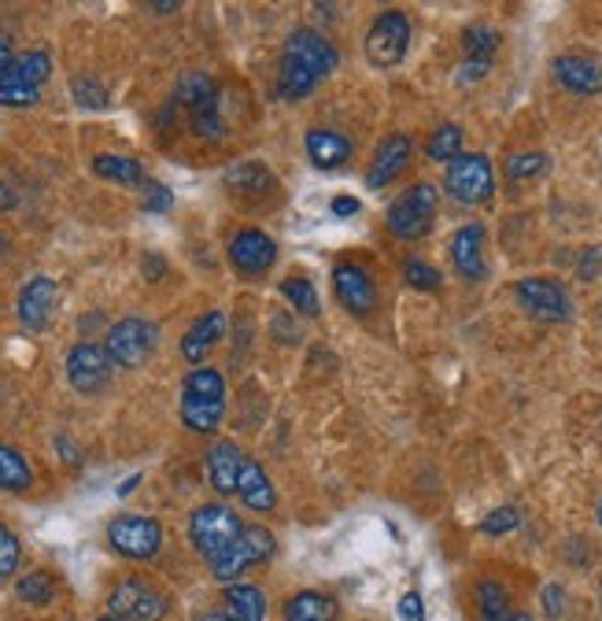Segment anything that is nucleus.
<instances>
[{
	"mask_svg": "<svg viewBox=\"0 0 602 621\" xmlns=\"http://www.w3.org/2000/svg\"><path fill=\"white\" fill-rule=\"evenodd\" d=\"M330 212H333L336 218H352V215L363 212V204H358L355 196H336L333 204H330Z\"/></svg>",
	"mask_w": 602,
	"mask_h": 621,
	"instance_id": "obj_45",
	"label": "nucleus"
},
{
	"mask_svg": "<svg viewBox=\"0 0 602 621\" xmlns=\"http://www.w3.org/2000/svg\"><path fill=\"white\" fill-rule=\"evenodd\" d=\"M281 292H284V300H289L300 314H308V319H314V314L322 311L319 292H314L311 281H303V278H289V281H281Z\"/></svg>",
	"mask_w": 602,
	"mask_h": 621,
	"instance_id": "obj_33",
	"label": "nucleus"
},
{
	"mask_svg": "<svg viewBox=\"0 0 602 621\" xmlns=\"http://www.w3.org/2000/svg\"><path fill=\"white\" fill-rule=\"evenodd\" d=\"M492 71V63H481V60H466L459 67V82H481L484 75Z\"/></svg>",
	"mask_w": 602,
	"mask_h": 621,
	"instance_id": "obj_44",
	"label": "nucleus"
},
{
	"mask_svg": "<svg viewBox=\"0 0 602 621\" xmlns=\"http://www.w3.org/2000/svg\"><path fill=\"white\" fill-rule=\"evenodd\" d=\"M226 415V377L211 366L189 371L182 385V422L193 433H215Z\"/></svg>",
	"mask_w": 602,
	"mask_h": 621,
	"instance_id": "obj_2",
	"label": "nucleus"
},
{
	"mask_svg": "<svg viewBox=\"0 0 602 621\" xmlns=\"http://www.w3.org/2000/svg\"><path fill=\"white\" fill-rule=\"evenodd\" d=\"M15 204H19V193H15L12 185H4V182H0V212H12Z\"/></svg>",
	"mask_w": 602,
	"mask_h": 621,
	"instance_id": "obj_47",
	"label": "nucleus"
},
{
	"mask_svg": "<svg viewBox=\"0 0 602 621\" xmlns=\"http://www.w3.org/2000/svg\"><path fill=\"white\" fill-rule=\"evenodd\" d=\"M100 621H119V618H115V614H104Z\"/></svg>",
	"mask_w": 602,
	"mask_h": 621,
	"instance_id": "obj_54",
	"label": "nucleus"
},
{
	"mask_svg": "<svg viewBox=\"0 0 602 621\" xmlns=\"http://www.w3.org/2000/svg\"><path fill=\"white\" fill-rule=\"evenodd\" d=\"M155 344H160V330H155L152 322L148 319H122L108 330V344H104V352H108L111 366H126V371H133V366H141L148 355L155 352Z\"/></svg>",
	"mask_w": 602,
	"mask_h": 621,
	"instance_id": "obj_6",
	"label": "nucleus"
},
{
	"mask_svg": "<svg viewBox=\"0 0 602 621\" xmlns=\"http://www.w3.org/2000/svg\"><path fill=\"white\" fill-rule=\"evenodd\" d=\"M67 382L78 388V393H100V388L111 382L108 352L93 341L74 344L71 355H67Z\"/></svg>",
	"mask_w": 602,
	"mask_h": 621,
	"instance_id": "obj_11",
	"label": "nucleus"
},
{
	"mask_svg": "<svg viewBox=\"0 0 602 621\" xmlns=\"http://www.w3.org/2000/svg\"><path fill=\"white\" fill-rule=\"evenodd\" d=\"M222 182H226L229 189H245V193H256L259 185L262 189L270 185V174H267V167H262V163H237V167H229Z\"/></svg>",
	"mask_w": 602,
	"mask_h": 621,
	"instance_id": "obj_34",
	"label": "nucleus"
},
{
	"mask_svg": "<svg viewBox=\"0 0 602 621\" xmlns=\"http://www.w3.org/2000/svg\"><path fill=\"white\" fill-rule=\"evenodd\" d=\"M207 566H211V574H215V577H218V581H222V585H234V581H237V577H240V574H245V570H248V566H251V552H248L245 536H237V540H234V544H229V547H226V552H222V555H218V559H211Z\"/></svg>",
	"mask_w": 602,
	"mask_h": 621,
	"instance_id": "obj_27",
	"label": "nucleus"
},
{
	"mask_svg": "<svg viewBox=\"0 0 602 621\" xmlns=\"http://www.w3.org/2000/svg\"><path fill=\"white\" fill-rule=\"evenodd\" d=\"M399 621H426V607H421L418 592H407L399 599Z\"/></svg>",
	"mask_w": 602,
	"mask_h": 621,
	"instance_id": "obj_43",
	"label": "nucleus"
},
{
	"mask_svg": "<svg viewBox=\"0 0 602 621\" xmlns=\"http://www.w3.org/2000/svg\"><path fill=\"white\" fill-rule=\"evenodd\" d=\"M404 278H407L415 289H426V292L440 289V270L429 267L426 259H415V256H410V259L404 263Z\"/></svg>",
	"mask_w": 602,
	"mask_h": 621,
	"instance_id": "obj_39",
	"label": "nucleus"
},
{
	"mask_svg": "<svg viewBox=\"0 0 602 621\" xmlns=\"http://www.w3.org/2000/svg\"><path fill=\"white\" fill-rule=\"evenodd\" d=\"M514 292H517V303L540 322H569V314H573L569 292L551 278H522Z\"/></svg>",
	"mask_w": 602,
	"mask_h": 621,
	"instance_id": "obj_10",
	"label": "nucleus"
},
{
	"mask_svg": "<svg viewBox=\"0 0 602 621\" xmlns=\"http://www.w3.org/2000/svg\"><path fill=\"white\" fill-rule=\"evenodd\" d=\"M410 156H415V141H410L407 133L385 137L381 149H377V156H374V167H369V174H366V185L369 189H381L388 182H396V178L407 171Z\"/></svg>",
	"mask_w": 602,
	"mask_h": 621,
	"instance_id": "obj_15",
	"label": "nucleus"
},
{
	"mask_svg": "<svg viewBox=\"0 0 602 621\" xmlns=\"http://www.w3.org/2000/svg\"><path fill=\"white\" fill-rule=\"evenodd\" d=\"M336 71V49L325 41L319 30L300 26L284 41L281 56V93L289 100H303L308 93L319 89L322 78Z\"/></svg>",
	"mask_w": 602,
	"mask_h": 621,
	"instance_id": "obj_1",
	"label": "nucleus"
},
{
	"mask_svg": "<svg viewBox=\"0 0 602 621\" xmlns=\"http://www.w3.org/2000/svg\"><path fill=\"white\" fill-rule=\"evenodd\" d=\"M229 259H234V267L240 274H267L273 267V259H278V245L262 234V229H240L234 237V245H229Z\"/></svg>",
	"mask_w": 602,
	"mask_h": 621,
	"instance_id": "obj_14",
	"label": "nucleus"
},
{
	"mask_svg": "<svg viewBox=\"0 0 602 621\" xmlns=\"http://www.w3.org/2000/svg\"><path fill=\"white\" fill-rule=\"evenodd\" d=\"M222 336H226V311H207L204 319H196V322L185 330V336H182V355H185V360L193 363V366L204 363L207 355H211V349H215Z\"/></svg>",
	"mask_w": 602,
	"mask_h": 621,
	"instance_id": "obj_20",
	"label": "nucleus"
},
{
	"mask_svg": "<svg viewBox=\"0 0 602 621\" xmlns=\"http://www.w3.org/2000/svg\"><path fill=\"white\" fill-rule=\"evenodd\" d=\"M108 607L119 621H163L166 618L163 592H155L141 577H126L122 585H115V592L108 596Z\"/></svg>",
	"mask_w": 602,
	"mask_h": 621,
	"instance_id": "obj_9",
	"label": "nucleus"
},
{
	"mask_svg": "<svg viewBox=\"0 0 602 621\" xmlns=\"http://www.w3.org/2000/svg\"><path fill=\"white\" fill-rule=\"evenodd\" d=\"M240 533H245V525H240V518L226 503H204V507H196L193 518H189V540H193V547L200 552V559H207V563L218 559Z\"/></svg>",
	"mask_w": 602,
	"mask_h": 621,
	"instance_id": "obj_3",
	"label": "nucleus"
},
{
	"mask_svg": "<svg viewBox=\"0 0 602 621\" xmlns=\"http://www.w3.org/2000/svg\"><path fill=\"white\" fill-rule=\"evenodd\" d=\"M426 152H429L432 163H451V160H459V156H462V130H459V126H451V122L440 126V130L429 137Z\"/></svg>",
	"mask_w": 602,
	"mask_h": 621,
	"instance_id": "obj_31",
	"label": "nucleus"
},
{
	"mask_svg": "<svg viewBox=\"0 0 602 621\" xmlns=\"http://www.w3.org/2000/svg\"><path fill=\"white\" fill-rule=\"evenodd\" d=\"M19 599L30 607H49L52 603V596H56V581H52V574L45 570H34V574H26V577H19Z\"/></svg>",
	"mask_w": 602,
	"mask_h": 621,
	"instance_id": "obj_30",
	"label": "nucleus"
},
{
	"mask_svg": "<svg viewBox=\"0 0 602 621\" xmlns=\"http://www.w3.org/2000/svg\"><path fill=\"white\" fill-rule=\"evenodd\" d=\"M308 160L319 167V171H336L352 160V141L336 130H311L308 133Z\"/></svg>",
	"mask_w": 602,
	"mask_h": 621,
	"instance_id": "obj_21",
	"label": "nucleus"
},
{
	"mask_svg": "<svg viewBox=\"0 0 602 621\" xmlns=\"http://www.w3.org/2000/svg\"><path fill=\"white\" fill-rule=\"evenodd\" d=\"M93 171L100 178H108V182H119V185H141L144 182V167L133 160V156H97L93 160Z\"/></svg>",
	"mask_w": 602,
	"mask_h": 621,
	"instance_id": "obj_26",
	"label": "nucleus"
},
{
	"mask_svg": "<svg viewBox=\"0 0 602 621\" xmlns=\"http://www.w3.org/2000/svg\"><path fill=\"white\" fill-rule=\"evenodd\" d=\"M30 485H34V473H30V462L23 459V451L0 445V489L26 492Z\"/></svg>",
	"mask_w": 602,
	"mask_h": 621,
	"instance_id": "obj_25",
	"label": "nucleus"
},
{
	"mask_svg": "<svg viewBox=\"0 0 602 621\" xmlns=\"http://www.w3.org/2000/svg\"><path fill=\"white\" fill-rule=\"evenodd\" d=\"M599 525H602V503H599Z\"/></svg>",
	"mask_w": 602,
	"mask_h": 621,
	"instance_id": "obj_55",
	"label": "nucleus"
},
{
	"mask_svg": "<svg viewBox=\"0 0 602 621\" xmlns=\"http://www.w3.org/2000/svg\"><path fill=\"white\" fill-rule=\"evenodd\" d=\"M462 49H466V60L492 63L495 49H499V30H492V26H470L466 34H462Z\"/></svg>",
	"mask_w": 602,
	"mask_h": 621,
	"instance_id": "obj_32",
	"label": "nucleus"
},
{
	"mask_svg": "<svg viewBox=\"0 0 602 621\" xmlns=\"http://www.w3.org/2000/svg\"><path fill=\"white\" fill-rule=\"evenodd\" d=\"M196 621H229V618L222 614V610H207V614H200Z\"/></svg>",
	"mask_w": 602,
	"mask_h": 621,
	"instance_id": "obj_50",
	"label": "nucleus"
},
{
	"mask_svg": "<svg viewBox=\"0 0 602 621\" xmlns=\"http://www.w3.org/2000/svg\"><path fill=\"white\" fill-rule=\"evenodd\" d=\"M437 204H440V193L429 182L410 185L407 193L396 196L393 207H388V229H393L399 240L426 237L432 229V218H437Z\"/></svg>",
	"mask_w": 602,
	"mask_h": 621,
	"instance_id": "obj_4",
	"label": "nucleus"
},
{
	"mask_svg": "<svg viewBox=\"0 0 602 621\" xmlns=\"http://www.w3.org/2000/svg\"><path fill=\"white\" fill-rule=\"evenodd\" d=\"M599 267H602V248H588V259H584V267H580V278L591 281L599 274Z\"/></svg>",
	"mask_w": 602,
	"mask_h": 621,
	"instance_id": "obj_46",
	"label": "nucleus"
},
{
	"mask_svg": "<svg viewBox=\"0 0 602 621\" xmlns=\"http://www.w3.org/2000/svg\"><path fill=\"white\" fill-rule=\"evenodd\" d=\"M506 621H533V618H529V614H522V610H514V614L506 618Z\"/></svg>",
	"mask_w": 602,
	"mask_h": 621,
	"instance_id": "obj_52",
	"label": "nucleus"
},
{
	"mask_svg": "<svg viewBox=\"0 0 602 621\" xmlns=\"http://www.w3.org/2000/svg\"><path fill=\"white\" fill-rule=\"evenodd\" d=\"M237 496L248 511H256V514H267V511H273V503H278V492H273L267 470H262L256 459H240Z\"/></svg>",
	"mask_w": 602,
	"mask_h": 621,
	"instance_id": "obj_19",
	"label": "nucleus"
},
{
	"mask_svg": "<svg viewBox=\"0 0 602 621\" xmlns=\"http://www.w3.org/2000/svg\"><path fill=\"white\" fill-rule=\"evenodd\" d=\"M544 614L558 621L566 614V592H562V585H547L544 588Z\"/></svg>",
	"mask_w": 602,
	"mask_h": 621,
	"instance_id": "obj_42",
	"label": "nucleus"
},
{
	"mask_svg": "<svg viewBox=\"0 0 602 621\" xmlns=\"http://www.w3.org/2000/svg\"><path fill=\"white\" fill-rule=\"evenodd\" d=\"M240 448L234 440H215L207 448V478L218 496H237V473H240Z\"/></svg>",
	"mask_w": 602,
	"mask_h": 621,
	"instance_id": "obj_18",
	"label": "nucleus"
},
{
	"mask_svg": "<svg viewBox=\"0 0 602 621\" xmlns=\"http://www.w3.org/2000/svg\"><path fill=\"white\" fill-rule=\"evenodd\" d=\"M141 204L148 207V212H171V204H174V196H171V189L160 185V182H141Z\"/></svg>",
	"mask_w": 602,
	"mask_h": 621,
	"instance_id": "obj_41",
	"label": "nucleus"
},
{
	"mask_svg": "<svg viewBox=\"0 0 602 621\" xmlns=\"http://www.w3.org/2000/svg\"><path fill=\"white\" fill-rule=\"evenodd\" d=\"M12 67V38L8 34H0V75Z\"/></svg>",
	"mask_w": 602,
	"mask_h": 621,
	"instance_id": "obj_48",
	"label": "nucleus"
},
{
	"mask_svg": "<svg viewBox=\"0 0 602 621\" xmlns=\"http://www.w3.org/2000/svg\"><path fill=\"white\" fill-rule=\"evenodd\" d=\"M555 78L558 86L577 93V97H595V93H602V63L591 56H558Z\"/></svg>",
	"mask_w": 602,
	"mask_h": 621,
	"instance_id": "obj_16",
	"label": "nucleus"
},
{
	"mask_svg": "<svg viewBox=\"0 0 602 621\" xmlns=\"http://www.w3.org/2000/svg\"><path fill=\"white\" fill-rule=\"evenodd\" d=\"M108 544L126 559H155L163 547V529L155 518H144V514H119V518L108 522Z\"/></svg>",
	"mask_w": 602,
	"mask_h": 621,
	"instance_id": "obj_5",
	"label": "nucleus"
},
{
	"mask_svg": "<svg viewBox=\"0 0 602 621\" xmlns=\"http://www.w3.org/2000/svg\"><path fill=\"white\" fill-rule=\"evenodd\" d=\"M19 559H23V544H19V536L8 525H0V581L15 577Z\"/></svg>",
	"mask_w": 602,
	"mask_h": 621,
	"instance_id": "obj_37",
	"label": "nucleus"
},
{
	"mask_svg": "<svg viewBox=\"0 0 602 621\" xmlns=\"http://www.w3.org/2000/svg\"><path fill=\"white\" fill-rule=\"evenodd\" d=\"M178 104L189 108V115L204 111V108H211V104H218L215 82H211L204 71H189V75H182V82H178Z\"/></svg>",
	"mask_w": 602,
	"mask_h": 621,
	"instance_id": "obj_24",
	"label": "nucleus"
},
{
	"mask_svg": "<svg viewBox=\"0 0 602 621\" xmlns=\"http://www.w3.org/2000/svg\"><path fill=\"white\" fill-rule=\"evenodd\" d=\"M137 481H141V473H133V478H130V481H122V485H119V496H130V492H133V485H137Z\"/></svg>",
	"mask_w": 602,
	"mask_h": 621,
	"instance_id": "obj_49",
	"label": "nucleus"
},
{
	"mask_svg": "<svg viewBox=\"0 0 602 621\" xmlns=\"http://www.w3.org/2000/svg\"><path fill=\"white\" fill-rule=\"evenodd\" d=\"M8 248V240H4V234H0V251H4Z\"/></svg>",
	"mask_w": 602,
	"mask_h": 621,
	"instance_id": "obj_53",
	"label": "nucleus"
},
{
	"mask_svg": "<svg viewBox=\"0 0 602 621\" xmlns=\"http://www.w3.org/2000/svg\"><path fill=\"white\" fill-rule=\"evenodd\" d=\"M8 75H15L19 82H26V86L41 89V86H45V78L52 75V56H49V52H41V49L23 52V56H15V60H12Z\"/></svg>",
	"mask_w": 602,
	"mask_h": 621,
	"instance_id": "obj_28",
	"label": "nucleus"
},
{
	"mask_svg": "<svg viewBox=\"0 0 602 621\" xmlns=\"http://www.w3.org/2000/svg\"><path fill=\"white\" fill-rule=\"evenodd\" d=\"M410 45V19L407 12H381L374 19V26L366 30V60L374 67H396L399 60L407 56Z\"/></svg>",
	"mask_w": 602,
	"mask_h": 621,
	"instance_id": "obj_8",
	"label": "nucleus"
},
{
	"mask_svg": "<svg viewBox=\"0 0 602 621\" xmlns=\"http://www.w3.org/2000/svg\"><path fill=\"white\" fill-rule=\"evenodd\" d=\"M477 607H481L484 621H506L514 614L510 596H506V588L499 581H481L477 585Z\"/></svg>",
	"mask_w": 602,
	"mask_h": 621,
	"instance_id": "obj_29",
	"label": "nucleus"
},
{
	"mask_svg": "<svg viewBox=\"0 0 602 621\" xmlns=\"http://www.w3.org/2000/svg\"><path fill=\"white\" fill-rule=\"evenodd\" d=\"M451 263H455V270L462 278L470 281H481L488 267H484V226L473 223V226H462L455 237H451Z\"/></svg>",
	"mask_w": 602,
	"mask_h": 621,
	"instance_id": "obj_17",
	"label": "nucleus"
},
{
	"mask_svg": "<svg viewBox=\"0 0 602 621\" xmlns=\"http://www.w3.org/2000/svg\"><path fill=\"white\" fill-rule=\"evenodd\" d=\"M333 289H336V300L352 314H369L377 308L374 278H369L358 263H341V267L333 270Z\"/></svg>",
	"mask_w": 602,
	"mask_h": 621,
	"instance_id": "obj_12",
	"label": "nucleus"
},
{
	"mask_svg": "<svg viewBox=\"0 0 602 621\" xmlns=\"http://www.w3.org/2000/svg\"><path fill=\"white\" fill-rule=\"evenodd\" d=\"M443 185L448 193L459 200V204H488L495 193V174L488 156H459V160L448 163V174H443Z\"/></svg>",
	"mask_w": 602,
	"mask_h": 621,
	"instance_id": "obj_7",
	"label": "nucleus"
},
{
	"mask_svg": "<svg viewBox=\"0 0 602 621\" xmlns=\"http://www.w3.org/2000/svg\"><path fill=\"white\" fill-rule=\"evenodd\" d=\"M71 93H74V100L82 104V108H108V89L100 86L97 78H89V75H78L71 82Z\"/></svg>",
	"mask_w": 602,
	"mask_h": 621,
	"instance_id": "obj_38",
	"label": "nucleus"
},
{
	"mask_svg": "<svg viewBox=\"0 0 602 621\" xmlns=\"http://www.w3.org/2000/svg\"><path fill=\"white\" fill-rule=\"evenodd\" d=\"M52 311H56V281L37 274V278H30L23 292H19V322H23L26 330L41 333L52 322Z\"/></svg>",
	"mask_w": 602,
	"mask_h": 621,
	"instance_id": "obj_13",
	"label": "nucleus"
},
{
	"mask_svg": "<svg viewBox=\"0 0 602 621\" xmlns=\"http://www.w3.org/2000/svg\"><path fill=\"white\" fill-rule=\"evenodd\" d=\"M284 621H336V599L325 592H295L284 603Z\"/></svg>",
	"mask_w": 602,
	"mask_h": 621,
	"instance_id": "obj_23",
	"label": "nucleus"
},
{
	"mask_svg": "<svg viewBox=\"0 0 602 621\" xmlns=\"http://www.w3.org/2000/svg\"><path fill=\"white\" fill-rule=\"evenodd\" d=\"M41 100V89L34 86H26V82H19L15 75H0V104L4 108H30V104H37Z\"/></svg>",
	"mask_w": 602,
	"mask_h": 621,
	"instance_id": "obj_35",
	"label": "nucleus"
},
{
	"mask_svg": "<svg viewBox=\"0 0 602 621\" xmlns=\"http://www.w3.org/2000/svg\"><path fill=\"white\" fill-rule=\"evenodd\" d=\"M152 12H178V0H166V4L160 0V4H152Z\"/></svg>",
	"mask_w": 602,
	"mask_h": 621,
	"instance_id": "obj_51",
	"label": "nucleus"
},
{
	"mask_svg": "<svg viewBox=\"0 0 602 621\" xmlns=\"http://www.w3.org/2000/svg\"><path fill=\"white\" fill-rule=\"evenodd\" d=\"M222 607L229 621H267V596L256 585H229Z\"/></svg>",
	"mask_w": 602,
	"mask_h": 621,
	"instance_id": "obj_22",
	"label": "nucleus"
},
{
	"mask_svg": "<svg viewBox=\"0 0 602 621\" xmlns=\"http://www.w3.org/2000/svg\"><path fill=\"white\" fill-rule=\"evenodd\" d=\"M544 171H547L544 152H522V156H510V163H506V178H510V182H529V178H540Z\"/></svg>",
	"mask_w": 602,
	"mask_h": 621,
	"instance_id": "obj_36",
	"label": "nucleus"
},
{
	"mask_svg": "<svg viewBox=\"0 0 602 621\" xmlns=\"http://www.w3.org/2000/svg\"><path fill=\"white\" fill-rule=\"evenodd\" d=\"M522 525V511L517 507H499V511H492L488 518L481 522V533H488V536H503V533H510Z\"/></svg>",
	"mask_w": 602,
	"mask_h": 621,
	"instance_id": "obj_40",
	"label": "nucleus"
}]
</instances>
